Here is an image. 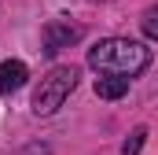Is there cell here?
Listing matches in <instances>:
<instances>
[{"label":"cell","mask_w":158,"mask_h":155,"mask_svg":"<svg viewBox=\"0 0 158 155\" xmlns=\"http://www.w3.org/2000/svg\"><path fill=\"white\" fill-rule=\"evenodd\" d=\"M22 85H26V63H22V59H4V63H0V92L11 96V92H19Z\"/></svg>","instance_id":"cell-4"},{"label":"cell","mask_w":158,"mask_h":155,"mask_svg":"<svg viewBox=\"0 0 158 155\" xmlns=\"http://www.w3.org/2000/svg\"><path fill=\"white\" fill-rule=\"evenodd\" d=\"M143 140H147V129L140 126V129H132V137L125 140V148H121V155H140V148H143Z\"/></svg>","instance_id":"cell-6"},{"label":"cell","mask_w":158,"mask_h":155,"mask_svg":"<svg viewBox=\"0 0 158 155\" xmlns=\"http://www.w3.org/2000/svg\"><path fill=\"white\" fill-rule=\"evenodd\" d=\"M129 92V78H118V74H99L96 78V96L99 100H121Z\"/></svg>","instance_id":"cell-5"},{"label":"cell","mask_w":158,"mask_h":155,"mask_svg":"<svg viewBox=\"0 0 158 155\" xmlns=\"http://www.w3.org/2000/svg\"><path fill=\"white\" fill-rule=\"evenodd\" d=\"M147 63H151V48H143L140 41H129V37H107L88 48V67H96L99 74L132 78L147 70Z\"/></svg>","instance_id":"cell-1"},{"label":"cell","mask_w":158,"mask_h":155,"mask_svg":"<svg viewBox=\"0 0 158 155\" xmlns=\"http://www.w3.org/2000/svg\"><path fill=\"white\" fill-rule=\"evenodd\" d=\"M77 78H81L77 67H55V70H48L40 78V85L33 89V111L37 115H55L63 107V100L77 89Z\"/></svg>","instance_id":"cell-2"},{"label":"cell","mask_w":158,"mask_h":155,"mask_svg":"<svg viewBox=\"0 0 158 155\" xmlns=\"http://www.w3.org/2000/svg\"><path fill=\"white\" fill-rule=\"evenodd\" d=\"M74 41H81V26H74L70 19H52L48 26H44V33H40V52L44 55H55L59 48H70Z\"/></svg>","instance_id":"cell-3"},{"label":"cell","mask_w":158,"mask_h":155,"mask_svg":"<svg viewBox=\"0 0 158 155\" xmlns=\"http://www.w3.org/2000/svg\"><path fill=\"white\" fill-rule=\"evenodd\" d=\"M143 33L158 41V7H147L143 11Z\"/></svg>","instance_id":"cell-7"},{"label":"cell","mask_w":158,"mask_h":155,"mask_svg":"<svg viewBox=\"0 0 158 155\" xmlns=\"http://www.w3.org/2000/svg\"><path fill=\"white\" fill-rule=\"evenodd\" d=\"M92 4H110V0H92Z\"/></svg>","instance_id":"cell-8"}]
</instances>
